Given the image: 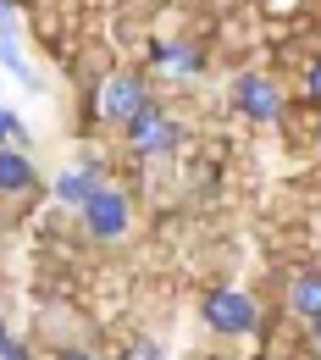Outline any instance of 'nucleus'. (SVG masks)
Instances as JSON below:
<instances>
[{
	"label": "nucleus",
	"instance_id": "2",
	"mask_svg": "<svg viewBox=\"0 0 321 360\" xmlns=\"http://www.w3.org/2000/svg\"><path fill=\"white\" fill-rule=\"evenodd\" d=\"M122 134H128V144H133V155H166V150H178L183 128H178L155 100H144L133 117L122 122Z\"/></svg>",
	"mask_w": 321,
	"mask_h": 360
},
{
	"label": "nucleus",
	"instance_id": "17",
	"mask_svg": "<svg viewBox=\"0 0 321 360\" xmlns=\"http://www.w3.org/2000/svg\"><path fill=\"white\" fill-rule=\"evenodd\" d=\"M6 338H11V333H6V316H0V344H6Z\"/></svg>",
	"mask_w": 321,
	"mask_h": 360
},
{
	"label": "nucleus",
	"instance_id": "1",
	"mask_svg": "<svg viewBox=\"0 0 321 360\" xmlns=\"http://www.w3.org/2000/svg\"><path fill=\"white\" fill-rule=\"evenodd\" d=\"M199 316H205V327L222 333V338H244V333L261 327V305H255L244 288H211L205 305H199Z\"/></svg>",
	"mask_w": 321,
	"mask_h": 360
},
{
	"label": "nucleus",
	"instance_id": "15",
	"mask_svg": "<svg viewBox=\"0 0 321 360\" xmlns=\"http://www.w3.org/2000/svg\"><path fill=\"white\" fill-rule=\"evenodd\" d=\"M55 360H94V355H89V349H61Z\"/></svg>",
	"mask_w": 321,
	"mask_h": 360
},
{
	"label": "nucleus",
	"instance_id": "6",
	"mask_svg": "<svg viewBox=\"0 0 321 360\" xmlns=\"http://www.w3.org/2000/svg\"><path fill=\"white\" fill-rule=\"evenodd\" d=\"M94 188H100V167H94V161H78L72 172L55 178V200H61V205H84Z\"/></svg>",
	"mask_w": 321,
	"mask_h": 360
},
{
	"label": "nucleus",
	"instance_id": "10",
	"mask_svg": "<svg viewBox=\"0 0 321 360\" xmlns=\"http://www.w3.org/2000/svg\"><path fill=\"white\" fill-rule=\"evenodd\" d=\"M0 67H11V72H17L22 84H39V72H34V67H28L22 56H17V45H11V34H0Z\"/></svg>",
	"mask_w": 321,
	"mask_h": 360
},
{
	"label": "nucleus",
	"instance_id": "8",
	"mask_svg": "<svg viewBox=\"0 0 321 360\" xmlns=\"http://www.w3.org/2000/svg\"><path fill=\"white\" fill-rule=\"evenodd\" d=\"M34 188V161L11 144H0V194H28Z\"/></svg>",
	"mask_w": 321,
	"mask_h": 360
},
{
	"label": "nucleus",
	"instance_id": "3",
	"mask_svg": "<svg viewBox=\"0 0 321 360\" xmlns=\"http://www.w3.org/2000/svg\"><path fill=\"white\" fill-rule=\"evenodd\" d=\"M78 217H84V233H89V238L111 244V238H122V233H128V194H122V188H111V183H100L89 200L78 205Z\"/></svg>",
	"mask_w": 321,
	"mask_h": 360
},
{
	"label": "nucleus",
	"instance_id": "7",
	"mask_svg": "<svg viewBox=\"0 0 321 360\" xmlns=\"http://www.w3.org/2000/svg\"><path fill=\"white\" fill-rule=\"evenodd\" d=\"M288 311L299 316V321H316L321 316V271H299L288 283Z\"/></svg>",
	"mask_w": 321,
	"mask_h": 360
},
{
	"label": "nucleus",
	"instance_id": "11",
	"mask_svg": "<svg viewBox=\"0 0 321 360\" xmlns=\"http://www.w3.org/2000/svg\"><path fill=\"white\" fill-rule=\"evenodd\" d=\"M22 139H28V128H22V122H17V117H11L6 105H0V144H11V150H17Z\"/></svg>",
	"mask_w": 321,
	"mask_h": 360
},
{
	"label": "nucleus",
	"instance_id": "4",
	"mask_svg": "<svg viewBox=\"0 0 321 360\" xmlns=\"http://www.w3.org/2000/svg\"><path fill=\"white\" fill-rule=\"evenodd\" d=\"M232 100H238V111L249 122H277L282 117V89H277L272 78H261V72H244L232 84Z\"/></svg>",
	"mask_w": 321,
	"mask_h": 360
},
{
	"label": "nucleus",
	"instance_id": "13",
	"mask_svg": "<svg viewBox=\"0 0 321 360\" xmlns=\"http://www.w3.org/2000/svg\"><path fill=\"white\" fill-rule=\"evenodd\" d=\"M0 360H28V349H22L17 338H6V344H0Z\"/></svg>",
	"mask_w": 321,
	"mask_h": 360
},
{
	"label": "nucleus",
	"instance_id": "9",
	"mask_svg": "<svg viewBox=\"0 0 321 360\" xmlns=\"http://www.w3.org/2000/svg\"><path fill=\"white\" fill-rule=\"evenodd\" d=\"M155 67H161V72H178V78H194L205 61H199L194 45H155Z\"/></svg>",
	"mask_w": 321,
	"mask_h": 360
},
{
	"label": "nucleus",
	"instance_id": "12",
	"mask_svg": "<svg viewBox=\"0 0 321 360\" xmlns=\"http://www.w3.org/2000/svg\"><path fill=\"white\" fill-rule=\"evenodd\" d=\"M305 100H316V105H321V56L305 61Z\"/></svg>",
	"mask_w": 321,
	"mask_h": 360
},
{
	"label": "nucleus",
	"instance_id": "16",
	"mask_svg": "<svg viewBox=\"0 0 321 360\" xmlns=\"http://www.w3.org/2000/svg\"><path fill=\"white\" fill-rule=\"evenodd\" d=\"M310 338H316V349H321V316H316V321H310Z\"/></svg>",
	"mask_w": 321,
	"mask_h": 360
},
{
	"label": "nucleus",
	"instance_id": "5",
	"mask_svg": "<svg viewBox=\"0 0 321 360\" xmlns=\"http://www.w3.org/2000/svg\"><path fill=\"white\" fill-rule=\"evenodd\" d=\"M144 100H150V94H144V84H138L133 72H117V78H105V89H100V105H94V111H100L105 122H128Z\"/></svg>",
	"mask_w": 321,
	"mask_h": 360
},
{
	"label": "nucleus",
	"instance_id": "18",
	"mask_svg": "<svg viewBox=\"0 0 321 360\" xmlns=\"http://www.w3.org/2000/svg\"><path fill=\"white\" fill-rule=\"evenodd\" d=\"M316 144H321V122H316Z\"/></svg>",
	"mask_w": 321,
	"mask_h": 360
},
{
	"label": "nucleus",
	"instance_id": "14",
	"mask_svg": "<svg viewBox=\"0 0 321 360\" xmlns=\"http://www.w3.org/2000/svg\"><path fill=\"white\" fill-rule=\"evenodd\" d=\"M128 360H161V349H155V344H144V349H138V355H128Z\"/></svg>",
	"mask_w": 321,
	"mask_h": 360
}]
</instances>
